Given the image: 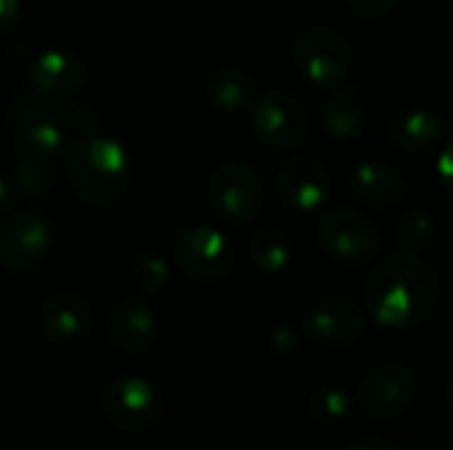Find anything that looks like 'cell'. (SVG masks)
I'll return each instance as SVG.
<instances>
[{
  "label": "cell",
  "mask_w": 453,
  "mask_h": 450,
  "mask_svg": "<svg viewBox=\"0 0 453 450\" xmlns=\"http://www.w3.org/2000/svg\"><path fill=\"white\" fill-rule=\"evenodd\" d=\"M441 276L414 252L395 249L382 257L366 284L369 316L377 326L390 332H409L422 326L438 308Z\"/></svg>",
  "instance_id": "obj_1"
},
{
  "label": "cell",
  "mask_w": 453,
  "mask_h": 450,
  "mask_svg": "<svg viewBox=\"0 0 453 450\" xmlns=\"http://www.w3.org/2000/svg\"><path fill=\"white\" fill-rule=\"evenodd\" d=\"M69 178L82 204L104 210L130 188L133 159L127 149L106 133H82L69 151Z\"/></svg>",
  "instance_id": "obj_2"
},
{
  "label": "cell",
  "mask_w": 453,
  "mask_h": 450,
  "mask_svg": "<svg viewBox=\"0 0 453 450\" xmlns=\"http://www.w3.org/2000/svg\"><path fill=\"white\" fill-rule=\"evenodd\" d=\"M250 125L255 138L273 151L297 149L311 133V114L300 98L287 90H265L252 101Z\"/></svg>",
  "instance_id": "obj_3"
},
{
  "label": "cell",
  "mask_w": 453,
  "mask_h": 450,
  "mask_svg": "<svg viewBox=\"0 0 453 450\" xmlns=\"http://www.w3.org/2000/svg\"><path fill=\"white\" fill-rule=\"evenodd\" d=\"M321 249L342 265H366L382 249V233L372 217L358 210L334 207L319 220Z\"/></svg>",
  "instance_id": "obj_4"
},
{
  "label": "cell",
  "mask_w": 453,
  "mask_h": 450,
  "mask_svg": "<svg viewBox=\"0 0 453 450\" xmlns=\"http://www.w3.org/2000/svg\"><path fill=\"white\" fill-rule=\"evenodd\" d=\"M292 56L313 85H340L353 66L350 40L329 24L305 27L292 42Z\"/></svg>",
  "instance_id": "obj_5"
},
{
  "label": "cell",
  "mask_w": 453,
  "mask_h": 450,
  "mask_svg": "<svg viewBox=\"0 0 453 450\" xmlns=\"http://www.w3.org/2000/svg\"><path fill=\"white\" fill-rule=\"evenodd\" d=\"M417 374L398 363V361H385L377 363L358 385L356 403L358 411L372 419V422H393L401 419L414 398H417Z\"/></svg>",
  "instance_id": "obj_6"
},
{
  "label": "cell",
  "mask_w": 453,
  "mask_h": 450,
  "mask_svg": "<svg viewBox=\"0 0 453 450\" xmlns=\"http://www.w3.org/2000/svg\"><path fill=\"white\" fill-rule=\"evenodd\" d=\"M175 260L188 278L215 284L234 273L236 249L212 225H186L175 236Z\"/></svg>",
  "instance_id": "obj_7"
},
{
  "label": "cell",
  "mask_w": 453,
  "mask_h": 450,
  "mask_svg": "<svg viewBox=\"0 0 453 450\" xmlns=\"http://www.w3.org/2000/svg\"><path fill=\"white\" fill-rule=\"evenodd\" d=\"M207 202L223 220L247 225V223H255L257 215L263 212V204H265L263 183L250 164L226 162L210 175Z\"/></svg>",
  "instance_id": "obj_8"
},
{
  "label": "cell",
  "mask_w": 453,
  "mask_h": 450,
  "mask_svg": "<svg viewBox=\"0 0 453 450\" xmlns=\"http://www.w3.org/2000/svg\"><path fill=\"white\" fill-rule=\"evenodd\" d=\"M53 247V225L37 210H19L0 225V265L27 273L42 265Z\"/></svg>",
  "instance_id": "obj_9"
},
{
  "label": "cell",
  "mask_w": 453,
  "mask_h": 450,
  "mask_svg": "<svg viewBox=\"0 0 453 450\" xmlns=\"http://www.w3.org/2000/svg\"><path fill=\"white\" fill-rule=\"evenodd\" d=\"M104 414L117 430L127 435H143L162 419V395L149 379L122 377L106 387Z\"/></svg>",
  "instance_id": "obj_10"
},
{
  "label": "cell",
  "mask_w": 453,
  "mask_h": 450,
  "mask_svg": "<svg viewBox=\"0 0 453 450\" xmlns=\"http://www.w3.org/2000/svg\"><path fill=\"white\" fill-rule=\"evenodd\" d=\"M305 332L326 347H350L366 332V310L353 297H319L305 308Z\"/></svg>",
  "instance_id": "obj_11"
},
{
  "label": "cell",
  "mask_w": 453,
  "mask_h": 450,
  "mask_svg": "<svg viewBox=\"0 0 453 450\" xmlns=\"http://www.w3.org/2000/svg\"><path fill=\"white\" fill-rule=\"evenodd\" d=\"M88 66L85 61L66 48H48L35 56L29 66V85L37 95L48 101H64L77 95L85 88Z\"/></svg>",
  "instance_id": "obj_12"
},
{
  "label": "cell",
  "mask_w": 453,
  "mask_h": 450,
  "mask_svg": "<svg viewBox=\"0 0 453 450\" xmlns=\"http://www.w3.org/2000/svg\"><path fill=\"white\" fill-rule=\"evenodd\" d=\"M276 188L281 199L297 212H319L332 191L329 170L313 156H292L281 164L276 175Z\"/></svg>",
  "instance_id": "obj_13"
},
{
  "label": "cell",
  "mask_w": 453,
  "mask_h": 450,
  "mask_svg": "<svg viewBox=\"0 0 453 450\" xmlns=\"http://www.w3.org/2000/svg\"><path fill=\"white\" fill-rule=\"evenodd\" d=\"M157 337V313L146 300L125 297L109 313V342L122 353H143Z\"/></svg>",
  "instance_id": "obj_14"
},
{
  "label": "cell",
  "mask_w": 453,
  "mask_h": 450,
  "mask_svg": "<svg viewBox=\"0 0 453 450\" xmlns=\"http://www.w3.org/2000/svg\"><path fill=\"white\" fill-rule=\"evenodd\" d=\"M350 188L358 202L380 207V210L398 207L409 194L406 178L385 162H361L353 170Z\"/></svg>",
  "instance_id": "obj_15"
},
{
  "label": "cell",
  "mask_w": 453,
  "mask_h": 450,
  "mask_svg": "<svg viewBox=\"0 0 453 450\" xmlns=\"http://www.w3.org/2000/svg\"><path fill=\"white\" fill-rule=\"evenodd\" d=\"M390 141L409 154L433 151L443 138V119L427 106H409L398 109L390 119Z\"/></svg>",
  "instance_id": "obj_16"
},
{
  "label": "cell",
  "mask_w": 453,
  "mask_h": 450,
  "mask_svg": "<svg viewBox=\"0 0 453 450\" xmlns=\"http://www.w3.org/2000/svg\"><path fill=\"white\" fill-rule=\"evenodd\" d=\"M93 321V308L80 294H56L48 297L40 308V326L50 339L74 342L88 334Z\"/></svg>",
  "instance_id": "obj_17"
},
{
  "label": "cell",
  "mask_w": 453,
  "mask_h": 450,
  "mask_svg": "<svg viewBox=\"0 0 453 450\" xmlns=\"http://www.w3.org/2000/svg\"><path fill=\"white\" fill-rule=\"evenodd\" d=\"M321 122L334 141H353L366 127V98L358 88H334L324 106Z\"/></svg>",
  "instance_id": "obj_18"
},
{
  "label": "cell",
  "mask_w": 453,
  "mask_h": 450,
  "mask_svg": "<svg viewBox=\"0 0 453 450\" xmlns=\"http://www.w3.org/2000/svg\"><path fill=\"white\" fill-rule=\"evenodd\" d=\"M207 101L226 114L242 111L255 101L257 85L252 80L250 72H244L242 66H223L218 69L210 80H207Z\"/></svg>",
  "instance_id": "obj_19"
},
{
  "label": "cell",
  "mask_w": 453,
  "mask_h": 450,
  "mask_svg": "<svg viewBox=\"0 0 453 450\" xmlns=\"http://www.w3.org/2000/svg\"><path fill=\"white\" fill-rule=\"evenodd\" d=\"M66 149V130L48 114H32L19 130V156L50 162Z\"/></svg>",
  "instance_id": "obj_20"
},
{
  "label": "cell",
  "mask_w": 453,
  "mask_h": 450,
  "mask_svg": "<svg viewBox=\"0 0 453 450\" xmlns=\"http://www.w3.org/2000/svg\"><path fill=\"white\" fill-rule=\"evenodd\" d=\"M247 257L260 273L276 276V273L287 271V265L292 260V244L281 228L263 225L247 239Z\"/></svg>",
  "instance_id": "obj_21"
},
{
  "label": "cell",
  "mask_w": 453,
  "mask_h": 450,
  "mask_svg": "<svg viewBox=\"0 0 453 450\" xmlns=\"http://www.w3.org/2000/svg\"><path fill=\"white\" fill-rule=\"evenodd\" d=\"M395 241L401 249L425 255L435 244V220L430 217L427 210L411 207L395 220Z\"/></svg>",
  "instance_id": "obj_22"
},
{
  "label": "cell",
  "mask_w": 453,
  "mask_h": 450,
  "mask_svg": "<svg viewBox=\"0 0 453 450\" xmlns=\"http://www.w3.org/2000/svg\"><path fill=\"white\" fill-rule=\"evenodd\" d=\"M308 411L319 424H340L353 411V395L340 385H324L311 393Z\"/></svg>",
  "instance_id": "obj_23"
},
{
  "label": "cell",
  "mask_w": 453,
  "mask_h": 450,
  "mask_svg": "<svg viewBox=\"0 0 453 450\" xmlns=\"http://www.w3.org/2000/svg\"><path fill=\"white\" fill-rule=\"evenodd\" d=\"M13 188L21 191L24 196H35V199L45 196L53 188V172L48 170V162L19 156L13 167Z\"/></svg>",
  "instance_id": "obj_24"
},
{
  "label": "cell",
  "mask_w": 453,
  "mask_h": 450,
  "mask_svg": "<svg viewBox=\"0 0 453 450\" xmlns=\"http://www.w3.org/2000/svg\"><path fill=\"white\" fill-rule=\"evenodd\" d=\"M133 276L143 294H159L170 284V265L159 255H141L133 265Z\"/></svg>",
  "instance_id": "obj_25"
},
{
  "label": "cell",
  "mask_w": 453,
  "mask_h": 450,
  "mask_svg": "<svg viewBox=\"0 0 453 450\" xmlns=\"http://www.w3.org/2000/svg\"><path fill=\"white\" fill-rule=\"evenodd\" d=\"M398 5V0H348V8L364 19H377L385 16L388 11H393Z\"/></svg>",
  "instance_id": "obj_26"
},
{
  "label": "cell",
  "mask_w": 453,
  "mask_h": 450,
  "mask_svg": "<svg viewBox=\"0 0 453 450\" xmlns=\"http://www.w3.org/2000/svg\"><path fill=\"white\" fill-rule=\"evenodd\" d=\"M271 350L276 353V355H292L295 353V347H297V337H295V332L289 329V326H279L273 334H271Z\"/></svg>",
  "instance_id": "obj_27"
},
{
  "label": "cell",
  "mask_w": 453,
  "mask_h": 450,
  "mask_svg": "<svg viewBox=\"0 0 453 450\" xmlns=\"http://www.w3.org/2000/svg\"><path fill=\"white\" fill-rule=\"evenodd\" d=\"M21 21V0H0V34L11 32Z\"/></svg>",
  "instance_id": "obj_28"
},
{
  "label": "cell",
  "mask_w": 453,
  "mask_h": 450,
  "mask_svg": "<svg viewBox=\"0 0 453 450\" xmlns=\"http://www.w3.org/2000/svg\"><path fill=\"white\" fill-rule=\"evenodd\" d=\"M348 450H398L390 440H382V438H361L356 443H350Z\"/></svg>",
  "instance_id": "obj_29"
},
{
  "label": "cell",
  "mask_w": 453,
  "mask_h": 450,
  "mask_svg": "<svg viewBox=\"0 0 453 450\" xmlns=\"http://www.w3.org/2000/svg\"><path fill=\"white\" fill-rule=\"evenodd\" d=\"M13 199H16L13 180H11V178H5V175H0V215H5V212H8V207L13 204Z\"/></svg>",
  "instance_id": "obj_30"
}]
</instances>
